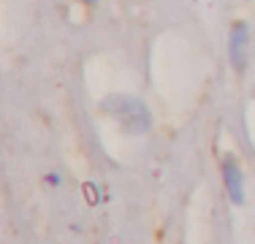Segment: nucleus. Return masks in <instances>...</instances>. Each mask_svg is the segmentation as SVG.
Returning <instances> with one entry per match:
<instances>
[{
    "label": "nucleus",
    "instance_id": "nucleus-1",
    "mask_svg": "<svg viewBox=\"0 0 255 244\" xmlns=\"http://www.w3.org/2000/svg\"><path fill=\"white\" fill-rule=\"evenodd\" d=\"M101 112H106L128 133H147L152 125V114L133 95H109L101 101Z\"/></svg>",
    "mask_w": 255,
    "mask_h": 244
},
{
    "label": "nucleus",
    "instance_id": "nucleus-2",
    "mask_svg": "<svg viewBox=\"0 0 255 244\" xmlns=\"http://www.w3.org/2000/svg\"><path fill=\"white\" fill-rule=\"evenodd\" d=\"M223 179H226V190H228V198L234 201L236 206L245 204V176H242V168L236 163V157H226L223 160Z\"/></svg>",
    "mask_w": 255,
    "mask_h": 244
},
{
    "label": "nucleus",
    "instance_id": "nucleus-3",
    "mask_svg": "<svg viewBox=\"0 0 255 244\" xmlns=\"http://www.w3.org/2000/svg\"><path fill=\"white\" fill-rule=\"evenodd\" d=\"M228 52H231V65H234L236 71L245 68V54H247V24L245 22H236L234 27H231Z\"/></svg>",
    "mask_w": 255,
    "mask_h": 244
},
{
    "label": "nucleus",
    "instance_id": "nucleus-4",
    "mask_svg": "<svg viewBox=\"0 0 255 244\" xmlns=\"http://www.w3.org/2000/svg\"><path fill=\"white\" fill-rule=\"evenodd\" d=\"M87 3H95V0H87Z\"/></svg>",
    "mask_w": 255,
    "mask_h": 244
},
{
    "label": "nucleus",
    "instance_id": "nucleus-5",
    "mask_svg": "<svg viewBox=\"0 0 255 244\" xmlns=\"http://www.w3.org/2000/svg\"><path fill=\"white\" fill-rule=\"evenodd\" d=\"M253 95H255V90H253Z\"/></svg>",
    "mask_w": 255,
    "mask_h": 244
}]
</instances>
